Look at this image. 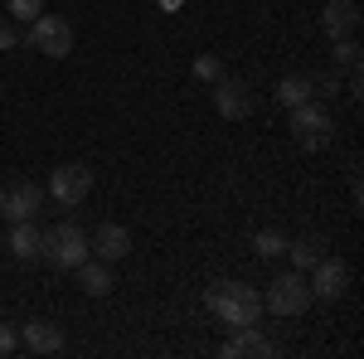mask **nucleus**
<instances>
[{
  "label": "nucleus",
  "mask_w": 364,
  "mask_h": 359,
  "mask_svg": "<svg viewBox=\"0 0 364 359\" xmlns=\"http://www.w3.org/2000/svg\"><path fill=\"white\" fill-rule=\"evenodd\" d=\"M204 306L224 321L228 331H238V326H257V316H262V296H257V286H243V282H214V286L204 291Z\"/></svg>",
  "instance_id": "f257e3e1"
},
{
  "label": "nucleus",
  "mask_w": 364,
  "mask_h": 359,
  "mask_svg": "<svg viewBox=\"0 0 364 359\" xmlns=\"http://www.w3.org/2000/svg\"><path fill=\"white\" fill-rule=\"evenodd\" d=\"M87 252L92 248H87V233L78 223H58L49 233H39V257H44L49 267H58V272H73Z\"/></svg>",
  "instance_id": "f03ea898"
},
{
  "label": "nucleus",
  "mask_w": 364,
  "mask_h": 359,
  "mask_svg": "<svg viewBox=\"0 0 364 359\" xmlns=\"http://www.w3.org/2000/svg\"><path fill=\"white\" fill-rule=\"evenodd\" d=\"M29 49H39L44 58H68L73 54V25L63 15H34L29 20V34H25Z\"/></svg>",
  "instance_id": "7ed1b4c3"
},
{
  "label": "nucleus",
  "mask_w": 364,
  "mask_h": 359,
  "mask_svg": "<svg viewBox=\"0 0 364 359\" xmlns=\"http://www.w3.org/2000/svg\"><path fill=\"white\" fill-rule=\"evenodd\" d=\"M291 136H296L301 151H326V146L336 141V122H331L326 107L301 102V107H291Z\"/></svg>",
  "instance_id": "20e7f679"
},
{
  "label": "nucleus",
  "mask_w": 364,
  "mask_h": 359,
  "mask_svg": "<svg viewBox=\"0 0 364 359\" xmlns=\"http://www.w3.org/2000/svg\"><path fill=\"white\" fill-rule=\"evenodd\" d=\"M262 306L267 311H277V316H301L311 306V282H306V272H282L272 286H267V296H262Z\"/></svg>",
  "instance_id": "39448f33"
},
{
  "label": "nucleus",
  "mask_w": 364,
  "mask_h": 359,
  "mask_svg": "<svg viewBox=\"0 0 364 359\" xmlns=\"http://www.w3.org/2000/svg\"><path fill=\"white\" fill-rule=\"evenodd\" d=\"M49 194H54L63 209H73V204H83L87 194H92V170L78 166V161H68V166H58L49 175Z\"/></svg>",
  "instance_id": "423d86ee"
},
{
  "label": "nucleus",
  "mask_w": 364,
  "mask_h": 359,
  "mask_svg": "<svg viewBox=\"0 0 364 359\" xmlns=\"http://www.w3.org/2000/svg\"><path fill=\"white\" fill-rule=\"evenodd\" d=\"M306 282H311V301H340L345 286H350V267L340 257H321Z\"/></svg>",
  "instance_id": "0eeeda50"
},
{
  "label": "nucleus",
  "mask_w": 364,
  "mask_h": 359,
  "mask_svg": "<svg viewBox=\"0 0 364 359\" xmlns=\"http://www.w3.org/2000/svg\"><path fill=\"white\" fill-rule=\"evenodd\" d=\"M214 107H219V117H228V122H243L252 112V87L243 83V78H219V83H214Z\"/></svg>",
  "instance_id": "6e6552de"
},
{
  "label": "nucleus",
  "mask_w": 364,
  "mask_h": 359,
  "mask_svg": "<svg viewBox=\"0 0 364 359\" xmlns=\"http://www.w3.org/2000/svg\"><path fill=\"white\" fill-rule=\"evenodd\" d=\"M39 204H44V190H39L34 180H15V185L5 190V209H0V214L10 223H20V219H34Z\"/></svg>",
  "instance_id": "1a4fd4ad"
},
{
  "label": "nucleus",
  "mask_w": 364,
  "mask_h": 359,
  "mask_svg": "<svg viewBox=\"0 0 364 359\" xmlns=\"http://www.w3.org/2000/svg\"><path fill=\"white\" fill-rule=\"evenodd\" d=\"M321 29H326L331 39H350V34L360 29V5H355V0H331V5L321 10Z\"/></svg>",
  "instance_id": "9d476101"
},
{
  "label": "nucleus",
  "mask_w": 364,
  "mask_h": 359,
  "mask_svg": "<svg viewBox=\"0 0 364 359\" xmlns=\"http://www.w3.org/2000/svg\"><path fill=\"white\" fill-rule=\"evenodd\" d=\"M219 355H224V359H238V355H272V340L257 331V326H238V331H233V340H224V345H219Z\"/></svg>",
  "instance_id": "9b49d317"
},
{
  "label": "nucleus",
  "mask_w": 364,
  "mask_h": 359,
  "mask_svg": "<svg viewBox=\"0 0 364 359\" xmlns=\"http://www.w3.org/2000/svg\"><path fill=\"white\" fill-rule=\"evenodd\" d=\"M20 340H25V350H34V355H58L63 350V331L49 326V321H25L20 326Z\"/></svg>",
  "instance_id": "f8f14e48"
},
{
  "label": "nucleus",
  "mask_w": 364,
  "mask_h": 359,
  "mask_svg": "<svg viewBox=\"0 0 364 359\" xmlns=\"http://www.w3.org/2000/svg\"><path fill=\"white\" fill-rule=\"evenodd\" d=\"M92 252H97L102 262H122V257L132 252V233H127L122 223H102L97 238H92Z\"/></svg>",
  "instance_id": "ddd939ff"
},
{
  "label": "nucleus",
  "mask_w": 364,
  "mask_h": 359,
  "mask_svg": "<svg viewBox=\"0 0 364 359\" xmlns=\"http://www.w3.org/2000/svg\"><path fill=\"white\" fill-rule=\"evenodd\" d=\"M10 252L20 262H39V228H34V219H20L10 228Z\"/></svg>",
  "instance_id": "4468645a"
},
{
  "label": "nucleus",
  "mask_w": 364,
  "mask_h": 359,
  "mask_svg": "<svg viewBox=\"0 0 364 359\" xmlns=\"http://www.w3.org/2000/svg\"><path fill=\"white\" fill-rule=\"evenodd\" d=\"M73 272H78V286H83L87 296H107V291H112V272H107V262H87V257H83Z\"/></svg>",
  "instance_id": "2eb2a0df"
},
{
  "label": "nucleus",
  "mask_w": 364,
  "mask_h": 359,
  "mask_svg": "<svg viewBox=\"0 0 364 359\" xmlns=\"http://www.w3.org/2000/svg\"><path fill=\"white\" fill-rule=\"evenodd\" d=\"M311 97H316L311 78H282V83H277V102H282L287 112H291V107H301V102H311Z\"/></svg>",
  "instance_id": "dca6fc26"
},
{
  "label": "nucleus",
  "mask_w": 364,
  "mask_h": 359,
  "mask_svg": "<svg viewBox=\"0 0 364 359\" xmlns=\"http://www.w3.org/2000/svg\"><path fill=\"white\" fill-rule=\"evenodd\" d=\"M287 252H291V267L296 272H311L321 257H326V248H321V238H301V243H287Z\"/></svg>",
  "instance_id": "f3484780"
},
{
  "label": "nucleus",
  "mask_w": 364,
  "mask_h": 359,
  "mask_svg": "<svg viewBox=\"0 0 364 359\" xmlns=\"http://www.w3.org/2000/svg\"><path fill=\"white\" fill-rule=\"evenodd\" d=\"M252 248H257V257H282V252H287V238H282L277 228H257Z\"/></svg>",
  "instance_id": "a211bd4d"
},
{
  "label": "nucleus",
  "mask_w": 364,
  "mask_h": 359,
  "mask_svg": "<svg viewBox=\"0 0 364 359\" xmlns=\"http://www.w3.org/2000/svg\"><path fill=\"white\" fill-rule=\"evenodd\" d=\"M5 15L10 20H34V15H44V0H5Z\"/></svg>",
  "instance_id": "6ab92c4d"
},
{
  "label": "nucleus",
  "mask_w": 364,
  "mask_h": 359,
  "mask_svg": "<svg viewBox=\"0 0 364 359\" xmlns=\"http://www.w3.org/2000/svg\"><path fill=\"white\" fill-rule=\"evenodd\" d=\"M195 78L199 83H219V78H224V63H219L214 54H199L195 58Z\"/></svg>",
  "instance_id": "aec40b11"
},
{
  "label": "nucleus",
  "mask_w": 364,
  "mask_h": 359,
  "mask_svg": "<svg viewBox=\"0 0 364 359\" xmlns=\"http://www.w3.org/2000/svg\"><path fill=\"white\" fill-rule=\"evenodd\" d=\"M336 63L355 73V68H360V44H355V39H336Z\"/></svg>",
  "instance_id": "412c9836"
},
{
  "label": "nucleus",
  "mask_w": 364,
  "mask_h": 359,
  "mask_svg": "<svg viewBox=\"0 0 364 359\" xmlns=\"http://www.w3.org/2000/svg\"><path fill=\"white\" fill-rule=\"evenodd\" d=\"M20 29H15V20H0V54H10V49H20Z\"/></svg>",
  "instance_id": "4be33fe9"
},
{
  "label": "nucleus",
  "mask_w": 364,
  "mask_h": 359,
  "mask_svg": "<svg viewBox=\"0 0 364 359\" xmlns=\"http://www.w3.org/2000/svg\"><path fill=\"white\" fill-rule=\"evenodd\" d=\"M20 350V326H0V359Z\"/></svg>",
  "instance_id": "5701e85b"
},
{
  "label": "nucleus",
  "mask_w": 364,
  "mask_h": 359,
  "mask_svg": "<svg viewBox=\"0 0 364 359\" xmlns=\"http://www.w3.org/2000/svg\"><path fill=\"white\" fill-rule=\"evenodd\" d=\"M311 87H321V92H340V78L331 73V78H311Z\"/></svg>",
  "instance_id": "b1692460"
},
{
  "label": "nucleus",
  "mask_w": 364,
  "mask_h": 359,
  "mask_svg": "<svg viewBox=\"0 0 364 359\" xmlns=\"http://www.w3.org/2000/svg\"><path fill=\"white\" fill-rule=\"evenodd\" d=\"M180 5H185V0H161V10H180Z\"/></svg>",
  "instance_id": "393cba45"
},
{
  "label": "nucleus",
  "mask_w": 364,
  "mask_h": 359,
  "mask_svg": "<svg viewBox=\"0 0 364 359\" xmlns=\"http://www.w3.org/2000/svg\"><path fill=\"white\" fill-rule=\"evenodd\" d=\"M0 209H5V190H0Z\"/></svg>",
  "instance_id": "a878e982"
}]
</instances>
